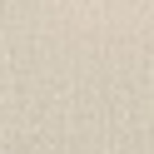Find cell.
<instances>
[{"instance_id": "cell-1", "label": "cell", "mask_w": 154, "mask_h": 154, "mask_svg": "<svg viewBox=\"0 0 154 154\" xmlns=\"http://www.w3.org/2000/svg\"><path fill=\"white\" fill-rule=\"evenodd\" d=\"M0 154H10V149H5V144H0Z\"/></svg>"}]
</instances>
